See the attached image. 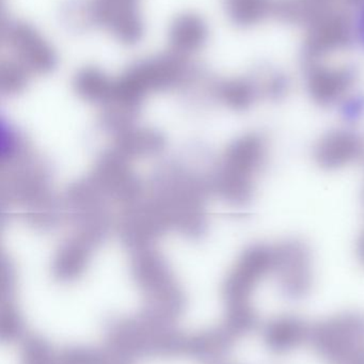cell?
<instances>
[{"label":"cell","mask_w":364,"mask_h":364,"mask_svg":"<svg viewBox=\"0 0 364 364\" xmlns=\"http://www.w3.org/2000/svg\"><path fill=\"white\" fill-rule=\"evenodd\" d=\"M308 342L326 361L343 364L364 345V315L344 312L318 321L311 326Z\"/></svg>","instance_id":"6da1fadb"},{"label":"cell","mask_w":364,"mask_h":364,"mask_svg":"<svg viewBox=\"0 0 364 364\" xmlns=\"http://www.w3.org/2000/svg\"><path fill=\"white\" fill-rule=\"evenodd\" d=\"M267 159V141L250 134L236 141L228 153L223 191L236 202L248 201L252 196L253 178Z\"/></svg>","instance_id":"7a4b0ae2"},{"label":"cell","mask_w":364,"mask_h":364,"mask_svg":"<svg viewBox=\"0 0 364 364\" xmlns=\"http://www.w3.org/2000/svg\"><path fill=\"white\" fill-rule=\"evenodd\" d=\"M279 291L289 300L306 297L312 289V257L309 247L297 240H287L272 247V272Z\"/></svg>","instance_id":"3957f363"},{"label":"cell","mask_w":364,"mask_h":364,"mask_svg":"<svg viewBox=\"0 0 364 364\" xmlns=\"http://www.w3.org/2000/svg\"><path fill=\"white\" fill-rule=\"evenodd\" d=\"M1 41L25 69L46 72L56 65L54 48L35 27L27 23L16 20L4 22Z\"/></svg>","instance_id":"277c9868"},{"label":"cell","mask_w":364,"mask_h":364,"mask_svg":"<svg viewBox=\"0 0 364 364\" xmlns=\"http://www.w3.org/2000/svg\"><path fill=\"white\" fill-rule=\"evenodd\" d=\"M272 272V247L255 245L245 251L225 285L227 309L250 306L257 283Z\"/></svg>","instance_id":"5b68a950"},{"label":"cell","mask_w":364,"mask_h":364,"mask_svg":"<svg viewBox=\"0 0 364 364\" xmlns=\"http://www.w3.org/2000/svg\"><path fill=\"white\" fill-rule=\"evenodd\" d=\"M140 0H91V20L124 44L140 41L144 33Z\"/></svg>","instance_id":"8992f818"},{"label":"cell","mask_w":364,"mask_h":364,"mask_svg":"<svg viewBox=\"0 0 364 364\" xmlns=\"http://www.w3.org/2000/svg\"><path fill=\"white\" fill-rule=\"evenodd\" d=\"M313 156L317 165L326 170L364 163V137L349 129L329 132L315 144Z\"/></svg>","instance_id":"52a82bcc"},{"label":"cell","mask_w":364,"mask_h":364,"mask_svg":"<svg viewBox=\"0 0 364 364\" xmlns=\"http://www.w3.org/2000/svg\"><path fill=\"white\" fill-rule=\"evenodd\" d=\"M355 82V70L350 68L312 65L308 75V91L315 103L331 106L345 99Z\"/></svg>","instance_id":"ba28073f"},{"label":"cell","mask_w":364,"mask_h":364,"mask_svg":"<svg viewBox=\"0 0 364 364\" xmlns=\"http://www.w3.org/2000/svg\"><path fill=\"white\" fill-rule=\"evenodd\" d=\"M168 39L172 53L186 58L205 46L208 40V27L201 16L187 12L172 21Z\"/></svg>","instance_id":"9c48e42d"},{"label":"cell","mask_w":364,"mask_h":364,"mask_svg":"<svg viewBox=\"0 0 364 364\" xmlns=\"http://www.w3.org/2000/svg\"><path fill=\"white\" fill-rule=\"evenodd\" d=\"M310 325L296 315L272 319L264 329V342L270 351L285 353L308 342Z\"/></svg>","instance_id":"30bf717a"},{"label":"cell","mask_w":364,"mask_h":364,"mask_svg":"<svg viewBox=\"0 0 364 364\" xmlns=\"http://www.w3.org/2000/svg\"><path fill=\"white\" fill-rule=\"evenodd\" d=\"M223 5L230 21L242 27L257 24L274 8L270 0H223Z\"/></svg>","instance_id":"8fae6325"},{"label":"cell","mask_w":364,"mask_h":364,"mask_svg":"<svg viewBox=\"0 0 364 364\" xmlns=\"http://www.w3.org/2000/svg\"><path fill=\"white\" fill-rule=\"evenodd\" d=\"M21 364H63V360L50 343L39 336H28L23 342Z\"/></svg>","instance_id":"7c38bea8"},{"label":"cell","mask_w":364,"mask_h":364,"mask_svg":"<svg viewBox=\"0 0 364 364\" xmlns=\"http://www.w3.org/2000/svg\"><path fill=\"white\" fill-rule=\"evenodd\" d=\"M259 89L250 82L236 80L223 87V93L228 103L236 108L249 107L257 99Z\"/></svg>","instance_id":"4fadbf2b"},{"label":"cell","mask_w":364,"mask_h":364,"mask_svg":"<svg viewBox=\"0 0 364 364\" xmlns=\"http://www.w3.org/2000/svg\"><path fill=\"white\" fill-rule=\"evenodd\" d=\"M25 326L18 310L11 304L1 308L0 334L4 342H14L24 338Z\"/></svg>","instance_id":"5bb4252c"},{"label":"cell","mask_w":364,"mask_h":364,"mask_svg":"<svg viewBox=\"0 0 364 364\" xmlns=\"http://www.w3.org/2000/svg\"><path fill=\"white\" fill-rule=\"evenodd\" d=\"M351 39L364 50V1L360 4L357 14L350 23Z\"/></svg>","instance_id":"9a60e30c"},{"label":"cell","mask_w":364,"mask_h":364,"mask_svg":"<svg viewBox=\"0 0 364 364\" xmlns=\"http://www.w3.org/2000/svg\"><path fill=\"white\" fill-rule=\"evenodd\" d=\"M364 114V97H351L343 107V117L346 120L355 121Z\"/></svg>","instance_id":"2e32d148"},{"label":"cell","mask_w":364,"mask_h":364,"mask_svg":"<svg viewBox=\"0 0 364 364\" xmlns=\"http://www.w3.org/2000/svg\"><path fill=\"white\" fill-rule=\"evenodd\" d=\"M343 364H364V345L357 349Z\"/></svg>","instance_id":"e0dca14e"},{"label":"cell","mask_w":364,"mask_h":364,"mask_svg":"<svg viewBox=\"0 0 364 364\" xmlns=\"http://www.w3.org/2000/svg\"><path fill=\"white\" fill-rule=\"evenodd\" d=\"M357 253L360 261H361L362 264L364 265V230L361 235H360L359 240H358Z\"/></svg>","instance_id":"ac0fdd59"}]
</instances>
